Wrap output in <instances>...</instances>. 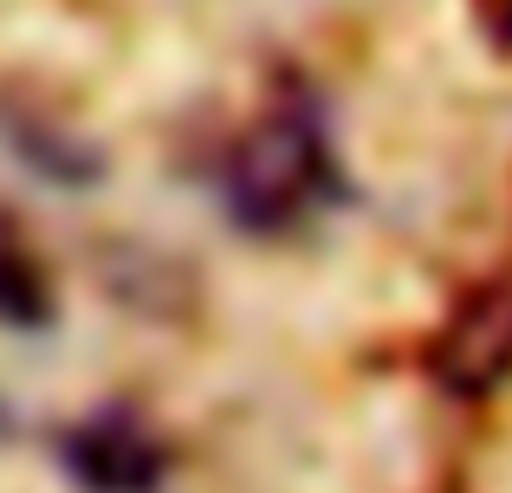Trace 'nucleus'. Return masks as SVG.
Masks as SVG:
<instances>
[{"instance_id":"1","label":"nucleus","mask_w":512,"mask_h":493,"mask_svg":"<svg viewBox=\"0 0 512 493\" xmlns=\"http://www.w3.org/2000/svg\"><path fill=\"white\" fill-rule=\"evenodd\" d=\"M221 195H227V215L253 234L299 228L331 195V143H325V130H318V117L299 111V104L266 111L260 124L227 150Z\"/></svg>"},{"instance_id":"4","label":"nucleus","mask_w":512,"mask_h":493,"mask_svg":"<svg viewBox=\"0 0 512 493\" xmlns=\"http://www.w3.org/2000/svg\"><path fill=\"white\" fill-rule=\"evenodd\" d=\"M474 13H480V26H487L493 46L512 52V0H474Z\"/></svg>"},{"instance_id":"3","label":"nucleus","mask_w":512,"mask_h":493,"mask_svg":"<svg viewBox=\"0 0 512 493\" xmlns=\"http://www.w3.org/2000/svg\"><path fill=\"white\" fill-rule=\"evenodd\" d=\"M72 468L98 493H150L156 474H163V448L143 429L104 416V422H85V429L72 435Z\"/></svg>"},{"instance_id":"2","label":"nucleus","mask_w":512,"mask_h":493,"mask_svg":"<svg viewBox=\"0 0 512 493\" xmlns=\"http://www.w3.org/2000/svg\"><path fill=\"white\" fill-rule=\"evenodd\" d=\"M428 377L435 390L480 403V396L512 383V279L474 286L461 305L448 312V325L428 344Z\"/></svg>"}]
</instances>
